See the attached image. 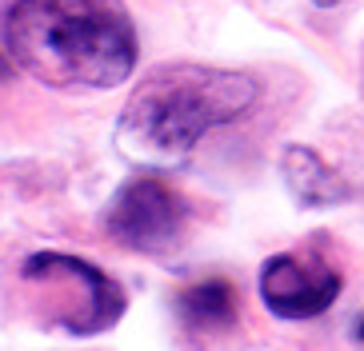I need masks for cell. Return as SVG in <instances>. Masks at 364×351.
<instances>
[{"instance_id": "cell-1", "label": "cell", "mask_w": 364, "mask_h": 351, "mask_svg": "<svg viewBox=\"0 0 364 351\" xmlns=\"http://www.w3.org/2000/svg\"><path fill=\"white\" fill-rule=\"evenodd\" d=\"M4 44L16 68L60 92L117 88L136 68V32L120 0H16Z\"/></svg>"}, {"instance_id": "cell-2", "label": "cell", "mask_w": 364, "mask_h": 351, "mask_svg": "<svg viewBox=\"0 0 364 351\" xmlns=\"http://www.w3.org/2000/svg\"><path fill=\"white\" fill-rule=\"evenodd\" d=\"M257 80L228 68L164 64L140 80L117 124V148L140 168H181L213 128L245 116Z\"/></svg>"}, {"instance_id": "cell-3", "label": "cell", "mask_w": 364, "mask_h": 351, "mask_svg": "<svg viewBox=\"0 0 364 351\" xmlns=\"http://www.w3.org/2000/svg\"><path fill=\"white\" fill-rule=\"evenodd\" d=\"M184 223H188V204L176 188H168L156 176H136L112 196L105 212V228L117 244L132 252L164 255L181 244Z\"/></svg>"}, {"instance_id": "cell-4", "label": "cell", "mask_w": 364, "mask_h": 351, "mask_svg": "<svg viewBox=\"0 0 364 351\" xmlns=\"http://www.w3.org/2000/svg\"><path fill=\"white\" fill-rule=\"evenodd\" d=\"M260 299L280 319H316L341 299V272L309 255L280 252L260 267Z\"/></svg>"}, {"instance_id": "cell-5", "label": "cell", "mask_w": 364, "mask_h": 351, "mask_svg": "<svg viewBox=\"0 0 364 351\" xmlns=\"http://www.w3.org/2000/svg\"><path fill=\"white\" fill-rule=\"evenodd\" d=\"M36 276H56V279H73L80 291V308L65 316V328L76 335H97V331L112 328L124 316V291L117 287V279H108L100 267H92L80 255H60V252H41L28 255L24 264V279Z\"/></svg>"}, {"instance_id": "cell-6", "label": "cell", "mask_w": 364, "mask_h": 351, "mask_svg": "<svg viewBox=\"0 0 364 351\" xmlns=\"http://www.w3.org/2000/svg\"><path fill=\"white\" fill-rule=\"evenodd\" d=\"M280 168H284L289 191L304 204V208H332V204H344L353 196V188H348L312 148H304V144L284 148V164H280Z\"/></svg>"}, {"instance_id": "cell-7", "label": "cell", "mask_w": 364, "mask_h": 351, "mask_svg": "<svg viewBox=\"0 0 364 351\" xmlns=\"http://www.w3.org/2000/svg\"><path fill=\"white\" fill-rule=\"evenodd\" d=\"M176 308L188 328H228L236 319V287L228 279H200V284L184 287Z\"/></svg>"}, {"instance_id": "cell-8", "label": "cell", "mask_w": 364, "mask_h": 351, "mask_svg": "<svg viewBox=\"0 0 364 351\" xmlns=\"http://www.w3.org/2000/svg\"><path fill=\"white\" fill-rule=\"evenodd\" d=\"M4 56H9V52H0V80L9 76V60H4Z\"/></svg>"}, {"instance_id": "cell-9", "label": "cell", "mask_w": 364, "mask_h": 351, "mask_svg": "<svg viewBox=\"0 0 364 351\" xmlns=\"http://www.w3.org/2000/svg\"><path fill=\"white\" fill-rule=\"evenodd\" d=\"M312 4H321V9H332V4H341V0H312Z\"/></svg>"}, {"instance_id": "cell-10", "label": "cell", "mask_w": 364, "mask_h": 351, "mask_svg": "<svg viewBox=\"0 0 364 351\" xmlns=\"http://www.w3.org/2000/svg\"><path fill=\"white\" fill-rule=\"evenodd\" d=\"M356 340H364V319H360V328H356Z\"/></svg>"}]
</instances>
